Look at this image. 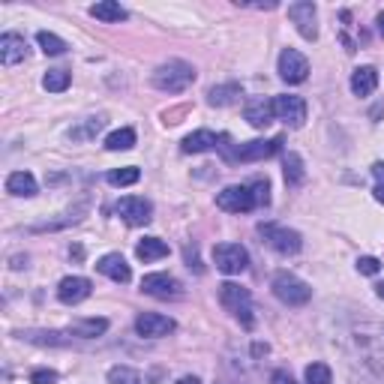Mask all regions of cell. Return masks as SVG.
<instances>
[{
    "mask_svg": "<svg viewBox=\"0 0 384 384\" xmlns=\"http://www.w3.org/2000/svg\"><path fill=\"white\" fill-rule=\"evenodd\" d=\"M372 174L379 177V183H384V162H375V166H372Z\"/></svg>",
    "mask_w": 384,
    "mask_h": 384,
    "instance_id": "obj_35",
    "label": "cell"
},
{
    "mask_svg": "<svg viewBox=\"0 0 384 384\" xmlns=\"http://www.w3.org/2000/svg\"><path fill=\"white\" fill-rule=\"evenodd\" d=\"M280 76H282V81H289V84H300V81H306V76H309V60L297 52V48H285L280 54Z\"/></svg>",
    "mask_w": 384,
    "mask_h": 384,
    "instance_id": "obj_8",
    "label": "cell"
},
{
    "mask_svg": "<svg viewBox=\"0 0 384 384\" xmlns=\"http://www.w3.org/2000/svg\"><path fill=\"white\" fill-rule=\"evenodd\" d=\"M306 384H333V372L328 363H309L306 366Z\"/></svg>",
    "mask_w": 384,
    "mask_h": 384,
    "instance_id": "obj_29",
    "label": "cell"
},
{
    "mask_svg": "<svg viewBox=\"0 0 384 384\" xmlns=\"http://www.w3.org/2000/svg\"><path fill=\"white\" fill-rule=\"evenodd\" d=\"M243 96V91H240V84H219V87H214V91L207 93V102L210 105H231V102H238Z\"/></svg>",
    "mask_w": 384,
    "mask_h": 384,
    "instance_id": "obj_23",
    "label": "cell"
},
{
    "mask_svg": "<svg viewBox=\"0 0 384 384\" xmlns=\"http://www.w3.org/2000/svg\"><path fill=\"white\" fill-rule=\"evenodd\" d=\"M357 271L366 273V276H375L381 271V261L372 258V256H363V258H357Z\"/></svg>",
    "mask_w": 384,
    "mask_h": 384,
    "instance_id": "obj_32",
    "label": "cell"
},
{
    "mask_svg": "<svg viewBox=\"0 0 384 384\" xmlns=\"http://www.w3.org/2000/svg\"><path fill=\"white\" fill-rule=\"evenodd\" d=\"M109 381L111 384H142V375L135 370H129V366H114V370H109Z\"/></svg>",
    "mask_w": 384,
    "mask_h": 384,
    "instance_id": "obj_30",
    "label": "cell"
},
{
    "mask_svg": "<svg viewBox=\"0 0 384 384\" xmlns=\"http://www.w3.org/2000/svg\"><path fill=\"white\" fill-rule=\"evenodd\" d=\"M43 87L48 93H63L69 87V72L67 69H48L43 78Z\"/></svg>",
    "mask_w": 384,
    "mask_h": 384,
    "instance_id": "obj_26",
    "label": "cell"
},
{
    "mask_svg": "<svg viewBox=\"0 0 384 384\" xmlns=\"http://www.w3.org/2000/svg\"><path fill=\"white\" fill-rule=\"evenodd\" d=\"M138 177H142V171H138L135 166L109 171V183H111V186H133V183H138Z\"/></svg>",
    "mask_w": 384,
    "mask_h": 384,
    "instance_id": "obj_28",
    "label": "cell"
},
{
    "mask_svg": "<svg viewBox=\"0 0 384 384\" xmlns=\"http://www.w3.org/2000/svg\"><path fill=\"white\" fill-rule=\"evenodd\" d=\"M96 271H100L102 276H109V280L126 285L129 280H133V273H129V264L124 261V256L120 252H109V256H102L100 261H96Z\"/></svg>",
    "mask_w": 384,
    "mask_h": 384,
    "instance_id": "obj_14",
    "label": "cell"
},
{
    "mask_svg": "<svg viewBox=\"0 0 384 384\" xmlns=\"http://www.w3.org/2000/svg\"><path fill=\"white\" fill-rule=\"evenodd\" d=\"M271 384H297V381H294L285 370H276V372H273V379H271Z\"/></svg>",
    "mask_w": 384,
    "mask_h": 384,
    "instance_id": "obj_34",
    "label": "cell"
},
{
    "mask_svg": "<svg viewBox=\"0 0 384 384\" xmlns=\"http://www.w3.org/2000/svg\"><path fill=\"white\" fill-rule=\"evenodd\" d=\"M105 330H109V321H105V318H87V321H78L76 328H72V333L81 339H96V337H102Z\"/></svg>",
    "mask_w": 384,
    "mask_h": 384,
    "instance_id": "obj_24",
    "label": "cell"
},
{
    "mask_svg": "<svg viewBox=\"0 0 384 384\" xmlns=\"http://www.w3.org/2000/svg\"><path fill=\"white\" fill-rule=\"evenodd\" d=\"M135 256L144 261H159V258H166L168 256V243L166 240H159V238H144L142 243L135 247Z\"/></svg>",
    "mask_w": 384,
    "mask_h": 384,
    "instance_id": "obj_20",
    "label": "cell"
},
{
    "mask_svg": "<svg viewBox=\"0 0 384 384\" xmlns=\"http://www.w3.org/2000/svg\"><path fill=\"white\" fill-rule=\"evenodd\" d=\"M6 192H10V195H21V199L36 195L34 174H30V171H12V174L6 177Z\"/></svg>",
    "mask_w": 384,
    "mask_h": 384,
    "instance_id": "obj_18",
    "label": "cell"
},
{
    "mask_svg": "<svg viewBox=\"0 0 384 384\" xmlns=\"http://www.w3.org/2000/svg\"><path fill=\"white\" fill-rule=\"evenodd\" d=\"M375 291H379V297H384V282H381V285H375Z\"/></svg>",
    "mask_w": 384,
    "mask_h": 384,
    "instance_id": "obj_39",
    "label": "cell"
},
{
    "mask_svg": "<svg viewBox=\"0 0 384 384\" xmlns=\"http://www.w3.org/2000/svg\"><path fill=\"white\" fill-rule=\"evenodd\" d=\"M271 289L285 306H304V304H309V297H313V289H309L304 280H297L294 273H285V271L273 276Z\"/></svg>",
    "mask_w": 384,
    "mask_h": 384,
    "instance_id": "obj_3",
    "label": "cell"
},
{
    "mask_svg": "<svg viewBox=\"0 0 384 384\" xmlns=\"http://www.w3.org/2000/svg\"><path fill=\"white\" fill-rule=\"evenodd\" d=\"M150 81L162 93H183L195 81V69H192V63H186V60H168L153 72Z\"/></svg>",
    "mask_w": 384,
    "mask_h": 384,
    "instance_id": "obj_1",
    "label": "cell"
},
{
    "mask_svg": "<svg viewBox=\"0 0 384 384\" xmlns=\"http://www.w3.org/2000/svg\"><path fill=\"white\" fill-rule=\"evenodd\" d=\"M174 318L168 315H159V313H142L135 318V330L138 337H147V339H157V337H168L174 333Z\"/></svg>",
    "mask_w": 384,
    "mask_h": 384,
    "instance_id": "obj_9",
    "label": "cell"
},
{
    "mask_svg": "<svg viewBox=\"0 0 384 384\" xmlns=\"http://www.w3.org/2000/svg\"><path fill=\"white\" fill-rule=\"evenodd\" d=\"M289 19L297 24V30H300V36H304V39H315L318 36V27H315V3H309V0L291 3L289 6Z\"/></svg>",
    "mask_w": 384,
    "mask_h": 384,
    "instance_id": "obj_13",
    "label": "cell"
},
{
    "mask_svg": "<svg viewBox=\"0 0 384 384\" xmlns=\"http://www.w3.org/2000/svg\"><path fill=\"white\" fill-rule=\"evenodd\" d=\"M27 57V43L19 34H3L0 36V63L3 67H15Z\"/></svg>",
    "mask_w": 384,
    "mask_h": 384,
    "instance_id": "obj_15",
    "label": "cell"
},
{
    "mask_svg": "<svg viewBox=\"0 0 384 384\" xmlns=\"http://www.w3.org/2000/svg\"><path fill=\"white\" fill-rule=\"evenodd\" d=\"M133 144H135V129H129V126L114 129V133L105 138V147H109V150H129Z\"/></svg>",
    "mask_w": 384,
    "mask_h": 384,
    "instance_id": "obj_25",
    "label": "cell"
},
{
    "mask_svg": "<svg viewBox=\"0 0 384 384\" xmlns=\"http://www.w3.org/2000/svg\"><path fill=\"white\" fill-rule=\"evenodd\" d=\"M214 261H216V271H223L228 276L243 273L249 264V252L240 247V243H219L214 249Z\"/></svg>",
    "mask_w": 384,
    "mask_h": 384,
    "instance_id": "obj_6",
    "label": "cell"
},
{
    "mask_svg": "<svg viewBox=\"0 0 384 384\" xmlns=\"http://www.w3.org/2000/svg\"><path fill=\"white\" fill-rule=\"evenodd\" d=\"M375 201H381V204H384V183L375 186Z\"/></svg>",
    "mask_w": 384,
    "mask_h": 384,
    "instance_id": "obj_36",
    "label": "cell"
},
{
    "mask_svg": "<svg viewBox=\"0 0 384 384\" xmlns=\"http://www.w3.org/2000/svg\"><path fill=\"white\" fill-rule=\"evenodd\" d=\"M258 234L264 238L267 247L276 249L280 256H294V252H300V247H304L300 234H297V231H291V228H285V225L261 223V225H258Z\"/></svg>",
    "mask_w": 384,
    "mask_h": 384,
    "instance_id": "obj_4",
    "label": "cell"
},
{
    "mask_svg": "<svg viewBox=\"0 0 384 384\" xmlns=\"http://www.w3.org/2000/svg\"><path fill=\"white\" fill-rule=\"evenodd\" d=\"M36 43H39V48H43L45 54H52V57H57V54H63L67 52V43H63L60 36H54V34H48V30H39L36 34Z\"/></svg>",
    "mask_w": 384,
    "mask_h": 384,
    "instance_id": "obj_27",
    "label": "cell"
},
{
    "mask_svg": "<svg viewBox=\"0 0 384 384\" xmlns=\"http://www.w3.org/2000/svg\"><path fill=\"white\" fill-rule=\"evenodd\" d=\"M216 207L228 210V214H249L258 204H256V195H252L249 183H238V186H225V190L216 195Z\"/></svg>",
    "mask_w": 384,
    "mask_h": 384,
    "instance_id": "obj_5",
    "label": "cell"
},
{
    "mask_svg": "<svg viewBox=\"0 0 384 384\" xmlns=\"http://www.w3.org/2000/svg\"><path fill=\"white\" fill-rule=\"evenodd\" d=\"M142 291L150 294V297H159V300H168V297H181L183 289L174 276L168 273H147L142 280Z\"/></svg>",
    "mask_w": 384,
    "mask_h": 384,
    "instance_id": "obj_10",
    "label": "cell"
},
{
    "mask_svg": "<svg viewBox=\"0 0 384 384\" xmlns=\"http://www.w3.org/2000/svg\"><path fill=\"white\" fill-rule=\"evenodd\" d=\"M91 291H93V282L84 280V276H67V280L57 285V297L67 306H78L81 300L91 297Z\"/></svg>",
    "mask_w": 384,
    "mask_h": 384,
    "instance_id": "obj_12",
    "label": "cell"
},
{
    "mask_svg": "<svg viewBox=\"0 0 384 384\" xmlns=\"http://www.w3.org/2000/svg\"><path fill=\"white\" fill-rule=\"evenodd\" d=\"M30 381H34V384H54L57 381V372H52V370H36L34 375H30Z\"/></svg>",
    "mask_w": 384,
    "mask_h": 384,
    "instance_id": "obj_33",
    "label": "cell"
},
{
    "mask_svg": "<svg viewBox=\"0 0 384 384\" xmlns=\"http://www.w3.org/2000/svg\"><path fill=\"white\" fill-rule=\"evenodd\" d=\"M276 117L273 114V102L271 100H264V96H256V100H249L247 102V120L252 126H267L271 124V120Z\"/></svg>",
    "mask_w": 384,
    "mask_h": 384,
    "instance_id": "obj_16",
    "label": "cell"
},
{
    "mask_svg": "<svg viewBox=\"0 0 384 384\" xmlns=\"http://www.w3.org/2000/svg\"><path fill=\"white\" fill-rule=\"evenodd\" d=\"M282 168H285V183L289 186H300L306 181V168H304V159L297 153H285L282 159Z\"/></svg>",
    "mask_w": 384,
    "mask_h": 384,
    "instance_id": "obj_22",
    "label": "cell"
},
{
    "mask_svg": "<svg viewBox=\"0 0 384 384\" xmlns=\"http://www.w3.org/2000/svg\"><path fill=\"white\" fill-rule=\"evenodd\" d=\"M273 114L289 126H304L306 120V102L300 96H276L273 100Z\"/></svg>",
    "mask_w": 384,
    "mask_h": 384,
    "instance_id": "obj_11",
    "label": "cell"
},
{
    "mask_svg": "<svg viewBox=\"0 0 384 384\" xmlns=\"http://www.w3.org/2000/svg\"><path fill=\"white\" fill-rule=\"evenodd\" d=\"M375 87H379V72L372 67H361L351 72V93L354 96H370L375 93Z\"/></svg>",
    "mask_w": 384,
    "mask_h": 384,
    "instance_id": "obj_17",
    "label": "cell"
},
{
    "mask_svg": "<svg viewBox=\"0 0 384 384\" xmlns=\"http://www.w3.org/2000/svg\"><path fill=\"white\" fill-rule=\"evenodd\" d=\"M177 384H201L199 379H195V375H183V379L181 381H177Z\"/></svg>",
    "mask_w": 384,
    "mask_h": 384,
    "instance_id": "obj_37",
    "label": "cell"
},
{
    "mask_svg": "<svg viewBox=\"0 0 384 384\" xmlns=\"http://www.w3.org/2000/svg\"><path fill=\"white\" fill-rule=\"evenodd\" d=\"M91 15H93V19H100V21H105V24H114V21H124L126 19V10L120 3H114V0H102V3L91 6Z\"/></svg>",
    "mask_w": 384,
    "mask_h": 384,
    "instance_id": "obj_21",
    "label": "cell"
},
{
    "mask_svg": "<svg viewBox=\"0 0 384 384\" xmlns=\"http://www.w3.org/2000/svg\"><path fill=\"white\" fill-rule=\"evenodd\" d=\"M216 144H219V135H214L210 129H199V133L183 138V153H204Z\"/></svg>",
    "mask_w": 384,
    "mask_h": 384,
    "instance_id": "obj_19",
    "label": "cell"
},
{
    "mask_svg": "<svg viewBox=\"0 0 384 384\" xmlns=\"http://www.w3.org/2000/svg\"><path fill=\"white\" fill-rule=\"evenodd\" d=\"M114 210L120 214V219L129 225H147L150 223V214H153V204L142 199V195H126L114 204Z\"/></svg>",
    "mask_w": 384,
    "mask_h": 384,
    "instance_id": "obj_7",
    "label": "cell"
},
{
    "mask_svg": "<svg viewBox=\"0 0 384 384\" xmlns=\"http://www.w3.org/2000/svg\"><path fill=\"white\" fill-rule=\"evenodd\" d=\"M219 304H223L228 313H231L243 328H252L256 324V315H252V294L238 282H223L219 285Z\"/></svg>",
    "mask_w": 384,
    "mask_h": 384,
    "instance_id": "obj_2",
    "label": "cell"
},
{
    "mask_svg": "<svg viewBox=\"0 0 384 384\" xmlns=\"http://www.w3.org/2000/svg\"><path fill=\"white\" fill-rule=\"evenodd\" d=\"M249 190H252V195H256V204H258V207L271 204V186H267L264 177H256V181L249 183Z\"/></svg>",
    "mask_w": 384,
    "mask_h": 384,
    "instance_id": "obj_31",
    "label": "cell"
},
{
    "mask_svg": "<svg viewBox=\"0 0 384 384\" xmlns=\"http://www.w3.org/2000/svg\"><path fill=\"white\" fill-rule=\"evenodd\" d=\"M375 24H379V34L384 36V12H379V19H375Z\"/></svg>",
    "mask_w": 384,
    "mask_h": 384,
    "instance_id": "obj_38",
    "label": "cell"
}]
</instances>
